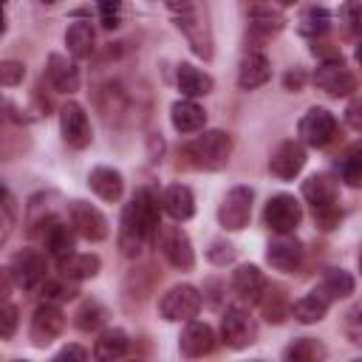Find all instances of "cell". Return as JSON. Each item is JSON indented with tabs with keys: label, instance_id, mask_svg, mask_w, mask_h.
Segmentation results:
<instances>
[{
	"label": "cell",
	"instance_id": "obj_4",
	"mask_svg": "<svg viewBox=\"0 0 362 362\" xmlns=\"http://www.w3.org/2000/svg\"><path fill=\"white\" fill-rule=\"evenodd\" d=\"M175 17H178V28L187 34V40H189L192 51H195L198 57L209 59V57H212V34H209L206 11L201 8V3H198V0H192V3H189L184 11H178Z\"/></svg>",
	"mask_w": 362,
	"mask_h": 362
},
{
	"label": "cell",
	"instance_id": "obj_26",
	"mask_svg": "<svg viewBox=\"0 0 362 362\" xmlns=\"http://www.w3.org/2000/svg\"><path fill=\"white\" fill-rule=\"evenodd\" d=\"M178 90L184 93V96H206L209 90H212V76L209 74H204V71H198L195 65H189V62H181L178 65Z\"/></svg>",
	"mask_w": 362,
	"mask_h": 362
},
{
	"label": "cell",
	"instance_id": "obj_5",
	"mask_svg": "<svg viewBox=\"0 0 362 362\" xmlns=\"http://www.w3.org/2000/svg\"><path fill=\"white\" fill-rule=\"evenodd\" d=\"M201 308V294L198 288L181 283V286H173L161 300H158V311L164 320L170 322H181V320H192Z\"/></svg>",
	"mask_w": 362,
	"mask_h": 362
},
{
	"label": "cell",
	"instance_id": "obj_39",
	"mask_svg": "<svg viewBox=\"0 0 362 362\" xmlns=\"http://www.w3.org/2000/svg\"><path fill=\"white\" fill-rule=\"evenodd\" d=\"M339 17L351 31H362V0H345Z\"/></svg>",
	"mask_w": 362,
	"mask_h": 362
},
{
	"label": "cell",
	"instance_id": "obj_32",
	"mask_svg": "<svg viewBox=\"0 0 362 362\" xmlns=\"http://www.w3.org/2000/svg\"><path fill=\"white\" fill-rule=\"evenodd\" d=\"M325 311H328V300L322 297V294H317V291H311V294H305V297H300L294 305H291V314L300 320V322H320L322 317H325Z\"/></svg>",
	"mask_w": 362,
	"mask_h": 362
},
{
	"label": "cell",
	"instance_id": "obj_41",
	"mask_svg": "<svg viewBox=\"0 0 362 362\" xmlns=\"http://www.w3.org/2000/svg\"><path fill=\"white\" fill-rule=\"evenodd\" d=\"M14 328H17V308L11 303H6L3 311H0V337L8 339L14 334Z\"/></svg>",
	"mask_w": 362,
	"mask_h": 362
},
{
	"label": "cell",
	"instance_id": "obj_9",
	"mask_svg": "<svg viewBox=\"0 0 362 362\" xmlns=\"http://www.w3.org/2000/svg\"><path fill=\"white\" fill-rule=\"evenodd\" d=\"M314 82L328 96H348L354 90V74L345 68L342 59H325L314 71Z\"/></svg>",
	"mask_w": 362,
	"mask_h": 362
},
{
	"label": "cell",
	"instance_id": "obj_33",
	"mask_svg": "<svg viewBox=\"0 0 362 362\" xmlns=\"http://www.w3.org/2000/svg\"><path fill=\"white\" fill-rule=\"evenodd\" d=\"M337 170L342 175V181H348L351 187H362V144H354L339 161Z\"/></svg>",
	"mask_w": 362,
	"mask_h": 362
},
{
	"label": "cell",
	"instance_id": "obj_31",
	"mask_svg": "<svg viewBox=\"0 0 362 362\" xmlns=\"http://www.w3.org/2000/svg\"><path fill=\"white\" fill-rule=\"evenodd\" d=\"M328 25H331V11L322 6H308L297 20V31L303 37H320L328 31Z\"/></svg>",
	"mask_w": 362,
	"mask_h": 362
},
{
	"label": "cell",
	"instance_id": "obj_35",
	"mask_svg": "<svg viewBox=\"0 0 362 362\" xmlns=\"http://www.w3.org/2000/svg\"><path fill=\"white\" fill-rule=\"evenodd\" d=\"M252 28H257L263 34H274V31L283 28V17L272 8H255L252 11Z\"/></svg>",
	"mask_w": 362,
	"mask_h": 362
},
{
	"label": "cell",
	"instance_id": "obj_46",
	"mask_svg": "<svg viewBox=\"0 0 362 362\" xmlns=\"http://www.w3.org/2000/svg\"><path fill=\"white\" fill-rule=\"evenodd\" d=\"M356 62H359V65H362V42H359V45H356Z\"/></svg>",
	"mask_w": 362,
	"mask_h": 362
},
{
	"label": "cell",
	"instance_id": "obj_19",
	"mask_svg": "<svg viewBox=\"0 0 362 362\" xmlns=\"http://www.w3.org/2000/svg\"><path fill=\"white\" fill-rule=\"evenodd\" d=\"M42 243H45V252L54 255L57 260L74 255V232L65 221L59 218H48L45 221V229H42Z\"/></svg>",
	"mask_w": 362,
	"mask_h": 362
},
{
	"label": "cell",
	"instance_id": "obj_11",
	"mask_svg": "<svg viewBox=\"0 0 362 362\" xmlns=\"http://www.w3.org/2000/svg\"><path fill=\"white\" fill-rule=\"evenodd\" d=\"M59 127H62V139L74 147V150H82L90 144V124H88V116L85 110L76 105V102H68L59 113Z\"/></svg>",
	"mask_w": 362,
	"mask_h": 362
},
{
	"label": "cell",
	"instance_id": "obj_10",
	"mask_svg": "<svg viewBox=\"0 0 362 362\" xmlns=\"http://www.w3.org/2000/svg\"><path fill=\"white\" fill-rule=\"evenodd\" d=\"M300 218H303V209H300L297 198L294 195H286V192L269 198V204L263 209V221L274 232H291L300 223Z\"/></svg>",
	"mask_w": 362,
	"mask_h": 362
},
{
	"label": "cell",
	"instance_id": "obj_40",
	"mask_svg": "<svg viewBox=\"0 0 362 362\" xmlns=\"http://www.w3.org/2000/svg\"><path fill=\"white\" fill-rule=\"evenodd\" d=\"M23 76H25V68H23V62H14V59H6V62L0 65V82H3L6 88H11V85H17V82H23Z\"/></svg>",
	"mask_w": 362,
	"mask_h": 362
},
{
	"label": "cell",
	"instance_id": "obj_49",
	"mask_svg": "<svg viewBox=\"0 0 362 362\" xmlns=\"http://www.w3.org/2000/svg\"><path fill=\"white\" fill-rule=\"evenodd\" d=\"M42 3H54V0H42Z\"/></svg>",
	"mask_w": 362,
	"mask_h": 362
},
{
	"label": "cell",
	"instance_id": "obj_36",
	"mask_svg": "<svg viewBox=\"0 0 362 362\" xmlns=\"http://www.w3.org/2000/svg\"><path fill=\"white\" fill-rule=\"evenodd\" d=\"M96 6H99V17H102V25L105 28H116L122 23L124 0H96Z\"/></svg>",
	"mask_w": 362,
	"mask_h": 362
},
{
	"label": "cell",
	"instance_id": "obj_15",
	"mask_svg": "<svg viewBox=\"0 0 362 362\" xmlns=\"http://www.w3.org/2000/svg\"><path fill=\"white\" fill-rule=\"evenodd\" d=\"M161 252L175 269H192V263H195L192 243L178 226H164L161 229Z\"/></svg>",
	"mask_w": 362,
	"mask_h": 362
},
{
	"label": "cell",
	"instance_id": "obj_30",
	"mask_svg": "<svg viewBox=\"0 0 362 362\" xmlns=\"http://www.w3.org/2000/svg\"><path fill=\"white\" fill-rule=\"evenodd\" d=\"M99 257L96 255H68L59 260V272L62 277H71V280H85V277H93L99 272Z\"/></svg>",
	"mask_w": 362,
	"mask_h": 362
},
{
	"label": "cell",
	"instance_id": "obj_42",
	"mask_svg": "<svg viewBox=\"0 0 362 362\" xmlns=\"http://www.w3.org/2000/svg\"><path fill=\"white\" fill-rule=\"evenodd\" d=\"M11 223H14V201H11V192L6 189L3 192V240L11 232Z\"/></svg>",
	"mask_w": 362,
	"mask_h": 362
},
{
	"label": "cell",
	"instance_id": "obj_6",
	"mask_svg": "<svg viewBox=\"0 0 362 362\" xmlns=\"http://www.w3.org/2000/svg\"><path fill=\"white\" fill-rule=\"evenodd\" d=\"M249 215H252V189L249 187H235L226 192V198L221 201L218 206V221L223 229L229 232H238L249 223Z\"/></svg>",
	"mask_w": 362,
	"mask_h": 362
},
{
	"label": "cell",
	"instance_id": "obj_24",
	"mask_svg": "<svg viewBox=\"0 0 362 362\" xmlns=\"http://www.w3.org/2000/svg\"><path fill=\"white\" fill-rule=\"evenodd\" d=\"M204 122H206V113L192 99H181L173 105V127L178 133H198L204 127Z\"/></svg>",
	"mask_w": 362,
	"mask_h": 362
},
{
	"label": "cell",
	"instance_id": "obj_13",
	"mask_svg": "<svg viewBox=\"0 0 362 362\" xmlns=\"http://www.w3.org/2000/svg\"><path fill=\"white\" fill-rule=\"evenodd\" d=\"M71 223H74V229H76L82 238H88V240H102V238H107V218H105L96 206H90V204H85V201H74V204H71Z\"/></svg>",
	"mask_w": 362,
	"mask_h": 362
},
{
	"label": "cell",
	"instance_id": "obj_27",
	"mask_svg": "<svg viewBox=\"0 0 362 362\" xmlns=\"http://www.w3.org/2000/svg\"><path fill=\"white\" fill-rule=\"evenodd\" d=\"M65 45L76 59H85L93 54V28L88 20H76L65 31Z\"/></svg>",
	"mask_w": 362,
	"mask_h": 362
},
{
	"label": "cell",
	"instance_id": "obj_48",
	"mask_svg": "<svg viewBox=\"0 0 362 362\" xmlns=\"http://www.w3.org/2000/svg\"><path fill=\"white\" fill-rule=\"evenodd\" d=\"M359 272H362V252H359Z\"/></svg>",
	"mask_w": 362,
	"mask_h": 362
},
{
	"label": "cell",
	"instance_id": "obj_8",
	"mask_svg": "<svg viewBox=\"0 0 362 362\" xmlns=\"http://www.w3.org/2000/svg\"><path fill=\"white\" fill-rule=\"evenodd\" d=\"M8 274L14 277V283H17L20 288L31 291V288H37V286L45 280V260H42L40 252L23 249V252H17V255L11 257Z\"/></svg>",
	"mask_w": 362,
	"mask_h": 362
},
{
	"label": "cell",
	"instance_id": "obj_7",
	"mask_svg": "<svg viewBox=\"0 0 362 362\" xmlns=\"http://www.w3.org/2000/svg\"><path fill=\"white\" fill-rule=\"evenodd\" d=\"M337 133V119L325 107H311L300 119V139L308 147H325Z\"/></svg>",
	"mask_w": 362,
	"mask_h": 362
},
{
	"label": "cell",
	"instance_id": "obj_12",
	"mask_svg": "<svg viewBox=\"0 0 362 362\" xmlns=\"http://www.w3.org/2000/svg\"><path fill=\"white\" fill-rule=\"evenodd\" d=\"M221 334H223V342L232 345V348H246L255 342V322L252 317L243 311V308H226L223 320H221Z\"/></svg>",
	"mask_w": 362,
	"mask_h": 362
},
{
	"label": "cell",
	"instance_id": "obj_44",
	"mask_svg": "<svg viewBox=\"0 0 362 362\" xmlns=\"http://www.w3.org/2000/svg\"><path fill=\"white\" fill-rule=\"evenodd\" d=\"M57 359H88V351L79 348V345H68V348H62L57 354Z\"/></svg>",
	"mask_w": 362,
	"mask_h": 362
},
{
	"label": "cell",
	"instance_id": "obj_43",
	"mask_svg": "<svg viewBox=\"0 0 362 362\" xmlns=\"http://www.w3.org/2000/svg\"><path fill=\"white\" fill-rule=\"evenodd\" d=\"M345 122H348L354 130H359V133H362V99L348 105V110H345Z\"/></svg>",
	"mask_w": 362,
	"mask_h": 362
},
{
	"label": "cell",
	"instance_id": "obj_34",
	"mask_svg": "<svg viewBox=\"0 0 362 362\" xmlns=\"http://www.w3.org/2000/svg\"><path fill=\"white\" fill-rule=\"evenodd\" d=\"M283 356H286V359H294V362H303V359H320V356H325V348H322L317 339L303 337V339H297L294 345H288Z\"/></svg>",
	"mask_w": 362,
	"mask_h": 362
},
{
	"label": "cell",
	"instance_id": "obj_28",
	"mask_svg": "<svg viewBox=\"0 0 362 362\" xmlns=\"http://www.w3.org/2000/svg\"><path fill=\"white\" fill-rule=\"evenodd\" d=\"M317 294H322L328 303L331 300H339V297H348L354 294V277L342 269H328L317 286Z\"/></svg>",
	"mask_w": 362,
	"mask_h": 362
},
{
	"label": "cell",
	"instance_id": "obj_29",
	"mask_svg": "<svg viewBox=\"0 0 362 362\" xmlns=\"http://www.w3.org/2000/svg\"><path fill=\"white\" fill-rule=\"evenodd\" d=\"M127 334L122 328H107L99 334L96 339V348H93V356L96 359H119L127 354Z\"/></svg>",
	"mask_w": 362,
	"mask_h": 362
},
{
	"label": "cell",
	"instance_id": "obj_45",
	"mask_svg": "<svg viewBox=\"0 0 362 362\" xmlns=\"http://www.w3.org/2000/svg\"><path fill=\"white\" fill-rule=\"evenodd\" d=\"M189 3H192V0H167V8H170L173 14H178V11H184Z\"/></svg>",
	"mask_w": 362,
	"mask_h": 362
},
{
	"label": "cell",
	"instance_id": "obj_1",
	"mask_svg": "<svg viewBox=\"0 0 362 362\" xmlns=\"http://www.w3.org/2000/svg\"><path fill=\"white\" fill-rule=\"evenodd\" d=\"M161 226L158 221V198L153 189L141 187L133 201L122 212V229H119V246L127 257H136L144 246V240Z\"/></svg>",
	"mask_w": 362,
	"mask_h": 362
},
{
	"label": "cell",
	"instance_id": "obj_37",
	"mask_svg": "<svg viewBox=\"0 0 362 362\" xmlns=\"http://www.w3.org/2000/svg\"><path fill=\"white\" fill-rule=\"evenodd\" d=\"M102 320H105V311H102L96 303H85V305L79 308V314H76V325H79L82 331H93V328H99Z\"/></svg>",
	"mask_w": 362,
	"mask_h": 362
},
{
	"label": "cell",
	"instance_id": "obj_14",
	"mask_svg": "<svg viewBox=\"0 0 362 362\" xmlns=\"http://www.w3.org/2000/svg\"><path fill=\"white\" fill-rule=\"evenodd\" d=\"M62 328H65V317L51 303L40 305L34 311V317H31V339H34V345H51L62 334Z\"/></svg>",
	"mask_w": 362,
	"mask_h": 362
},
{
	"label": "cell",
	"instance_id": "obj_22",
	"mask_svg": "<svg viewBox=\"0 0 362 362\" xmlns=\"http://www.w3.org/2000/svg\"><path fill=\"white\" fill-rule=\"evenodd\" d=\"M161 204H164L167 215L175 218V221H187V218H192V212H195L192 189L184 187V184H170V187L164 189V195H161Z\"/></svg>",
	"mask_w": 362,
	"mask_h": 362
},
{
	"label": "cell",
	"instance_id": "obj_16",
	"mask_svg": "<svg viewBox=\"0 0 362 362\" xmlns=\"http://www.w3.org/2000/svg\"><path fill=\"white\" fill-rule=\"evenodd\" d=\"M303 164H305V147H303L300 141H283V144L272 153V158H269V170H272L277 178H283V181L294 178V175L303 170Z\"/></svg>",
	"mask_w": 362,
	"mask_h": 362
},
{
	"label": "cell",
	"instance_id": "obj_25",
	"mask_svg": "<svg viewBox=\"0 0 362 362\" xmlns=\"http://www.w3.org/2000/svg\"><path fill=\"white\" fill-rule=\"evenodd\" d=\"M88 184H90V189H93L102 201H119L122 187H124L122 175H119L113 167H96V170H90Z\"/></svg>",
	"mask_w": 362,
	"mask_h": 362
},
{
	"label": "cell",
	"instance_id": "obj_23",
	"mask_svg": "<svg viewBox=\"0 0 362 362\" xmlns=\"http://www.w3.org/2000/svg\"><path fill=\"white\" fill-rule=\"evenodd\" d=\"M232 286L249 303H260L263 294H266V277H263V272L257 266H240L235 272V277H232Z\"/></svg>",
	"mask_w": 362,
	"mask_h": 362
},
{
	"label": "cell",
	"instance_id": "obj_3",
	"mask_svg": "<svg viewBox=\"0 0 362 362\" xmlns=\"http://www.w3.org/2000/svg\"><path fill=\"white\" fill-rule=\"evenodd\" d=\"M303 198L314 206V215L320 218L322 229H331L334 221L339 218V209H337V184L328 175H311L303 184Z\"/></svg>",
	"mask_w": 362,
	"mask_h": 362
},
{
	"label": "cell",
	"instance_id": "obj_18",
	"mask_svg": "<svg viewBox=\"0 0 362 362\" xmlns=\"http://www.w3.org/2000/svg\"><path fill=\"white\" fill-rule=\"evenodd\" d=\"M212 345H215V334H212V328L206 322L189 320L187 328L178 337V348H181L184 356H204V354L212 351Z\"/></svg>",
	"mask_w": 362,
	"mask_h": 362
},
{
	"label": "cell",
	"instance_id": "obj_21",
	"mask_svg": "<svg viewBox=\"0 0 362 362\" xmlns=\"http://www.w3.org/2000/svg\"><path fill=\"white\" fill-rule=\"evenodd\" d=\"M45 76H48V82H51L57 90H62V93H71V90L79 88V71H76V65L68 62L62 54H51V57H48Z\"/></svg>",
	"mask_w": 362,
	"mask_h": 362
},
{
	"label": "cell",
	"instance_id": "obj_20",
	"mask_svg": "<svg viewBox=\"0 0 362 362\" xmlns=\"http://www.w3.org/2000/svg\"><path fill=\"white\" fill-rule=\"evenodd\" d=\"M269 76H272V68H269V59H266L263 54L252 51V54H246V57L240 59V68H238V85H240L243 90H255V88L266 85Z\"/></svg>",
	"mask_w": 362,
	"mask_h": 362
},
{
	"label": "cell",
	"instance_id": "obj_38",
	"mask_svg": "<svg viewBox=\"0 0 362 362\" xmlns=\"http://www.w3.org/2000/svg\"><path fill=\"white\" fill-rule=\"evenodd\" d=\"M68 277H62V280H45L42 283V297L51 303V300H71L74 294H76V288L74 286H68L65 283Z\"/></svg>",
	"mask_w": 362,
	"mask_h": 362
},
{
	"label": "cell",
	"instance_id": "obj_17",
	"mask_svg": "<svg viewBox=\"0 0 362 362\" xmlns=\"http://www.w3.org/2000/svg\"><path fill=\"white\" fill-rule=\"evenodd\" d=\"M266 260L280 272H294L300 266V260H303V243L297 238H291L288 232H280V238H274L269 243Z\"/></svg>",
	"mask_w": 362,
	"mask_h": 362
},
{
	"label": "cell",
	"instance_id": "obj_2",
	"mask_svg": "<svg viewBox=\"0 0 362 362\" xmlns=\"http://www.w3.org/2000/svg\"><path fill=\"white\" fill-rule=\"evenodd\" d=\"M187 156L192 158L195 167L221 170V167H226V161L232 156V139L223 130H206L187 144Z\"/></svg>",
	"mask_w": 362,
	"mask_h": 362
},
{
	"label": "cell",
	"instance_id": "obj_47",
	"mask_svg": "<svg viewBox=\"0 0 362 362\" xmlns=\"http://www.w3.org/2000/svg\"><path fill=\"white\" fill-rule=\"evenodd\" d=\"M280 6H291V3H297V0H277Z\"/></svg>",
	"mask_w": 362,
	"mask_h": 362
}]
</instances>
